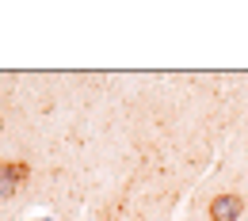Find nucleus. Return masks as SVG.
I'll return each instance as SVG.
<instances>
[{
	"label": "nucleus",
	"mask_w": 248,
	"mask_h": 221,
	"mask_svg": "<svg viewBox=\"0 0 248 221\" xmlns=\"http://www.w3.org/2000/svg\"><path fill=\"white\" fill-rule=\"evenodd\" d=\"M241 214H245V202L237 194H217L210 202V221H241Z\"/></svg>",
	"instance_id": "obj_1"
},
{
	"label": "nucleus",
	"mask_w": 248,
	"mask_h": 221,
	"mask_svg": "<svg viewBox=\"0 0 248 221\" xmlns=\"http://www.w3.org/2000/svg\"><path fill=\"white\" fill-rule=\"evenodd\" d=\"M27 176H31L27 164H0V194H12Z\"/></svg>",
	"instance_id": "obj_2"
}]
</instances>
